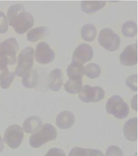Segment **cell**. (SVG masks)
Here are the masks:
<instances>
[{
  "instance_id": "1",
  "label": "cell",
  "mask_w": 138,
  "mask_h": 156,
  "mask_svg": "<svg viewBox=\"0 0 138 156\" xmlns=\"http://www.w3.org/2000/svg\"><path fill=\"white\" fill-rule=\"evenodd\" d=\"M8 25L16 33L23 34L34 25V18L32 14L25 10L23 5L16 4L9 8L7 15Z\"/></svg>"
},
{
  "instance_id": "2",
  "label": "cell",
  "mask_w": 138,
  "mask_h": 156,
  "mask_svg": "<svg viewBox=\"0 0 138 156\" xmlns=\"http://www.w3.org/2000/svg\"><path fill=\"white\" fill-rule=\"evenodd\" d=\"M58 133L55 128L50 123H45L32 133L29 137V144L33 148H39L44 144L55 140Z\"/></svg>"
},
{
  "instance_id": "3",
  "label": "cell",
  "mask_w": 138,
  "mask_h": 156,
  "mask_svg": "<svg viewBox=\"0 0 138 156\" xmlns=\"http://www.w3.org/2000/svg\"><path fill=\"white\" fill-rule=\"evenodd\" d=\"M105 109L108 114L119 119L128 117L129 114V108L124 99L119 95H115L108 99Z\"/></svg>"
},
{
  "instance_id": "4",
  "label": "cell",
  "mask_w": 138,
  "mask_h": 156,
  "mask_svg": "<svg viewBox=\"0 0 138 156\" xmlns=\"http://www.w3.org/2000/svg\"><path fill=\"white\" fill-rule=\"evenodd\" d=\"M18 50V43L15 39L5 40L0 44V60L7 65L15 64Z\"/></svg>"
},
{
  "instance_id": "5",
  "label": "cell",
  "mask_w": 138,
  "mask_h": 156,
  "mask_svg": "<svg viewBox=\"0 0 138 156\" xmlns=\"http://www.w3.org/2000/svg\"><path fill=\"white\" fill-rule=\"evenodd\" d=\"M98 42L103 48L108 51H115L121 45V38L111 29H102L98 35Z\"/></svg>"
},
{
  "instance_id": "6",
  "label": "cell",
  "mask_w": 138,
  "mask_h": 156,
  "mask_svg": "<svg viewBox=\"0 0 138 156\" xmlns=\"http://www.w3.org/2000/svg\"><path fill=\"white\" fill-rule=\"evenodd\" d=\"M34 63V49L31 46H28L22 50L18 57V64L15 73L18 77L22 76L32 67Z\"/></svg>"
},
{
  "instance_id": "7",
  "label": "cell",
  "mask_w": 138,
  "mask_h": 156,
  "mask_svg": "<svg viewBox=\"0 0 138 156\" xmlns=\"http://www.w3.org/2000/svg\"><path fill=\"white\" fill-rule=\"evenodd\" d=\"M79 94L80 100L85 103L98 102L104 98V90L98 86L85 85L83 86Z\"/></svg>"
},
{
  "instance_id": "8",
  "label": "cell",
  "mask_w": 138,
  "mask_h": 156,
  "mask_svg": "<svg viewBox=\"0 0 138 156\" xmlns=\"http://www.w3.org/2000/svg\"><path fill=\"white\" fill-rule=\"evenodd\" d=\"M24 138L23 128L18 125H11L5 130L4 139L8 146L12 149H17L20 146Z\"/></svg>"
},
{
  "instance_id": "9",
  "label": "cell",
  "mask_w": 138,
  "mask_h": 156,
  "mask_svg": "<svg viewBox=\"0 0 138 156\" xmlns=\"http://www.w3.org/2000/svg\"><path fill=\"white\" fill-rule=\"evenodd\" d=\"M35 58L37 62L40 64H49L54 60L55 53L48 43L41 42L37 45Z\"/></svg>"
},
{
  "instance_id": "10",
  "label": "cell",
  "mask_w": 138,
  "mask_h": 156,
  "mask_svg": "<svg viewBox=\"0 0 138 156\" xmlns=\"http://www.w3.org/2000/svg\"><path fill=\"white\" fill-rule=\"evenodd\" d=\"M94 51L91 46L86 43L79 45L74 50L72 55V62L84 64L91 60Z\"/></svg>"
},
{
  "instance_id": "11",
  "label": "cell",
  "mask_w": 138,
  "mask_h": 156,
  "mask_svg": "<svg viewBox=\"0 0 138 156\" xmlns=\"http://www.w3.org/2000/svg\"><path fill=\"white\" fill-rule=\"evenodd\" d=\"M121 63L127 66L132 67L138 63V45L137 43L131 44L125 48L119 56Z\"/></svg>"
},
{
  "instance_id": "12",
  "label": "cell",
  "mask_w": 138,
  "mask_h": 156,
  "mask_svg": "<svg viewBox=\"0 0 138 156\" xmlns=\"http://www.w3.org/2000/svg\"><path fill=\"white\" fill-rule=\"evenodd\" d=\"M76 121L75 116L70 111H63L57 115L56 125L60 129L67 130L73 127Z\"/></svg>"
},
{
  "instance_id": "13",
  "label": "cell",
  "mask_w": 138,
  "mask_h": 156,
  "mask_svg": "<svg viewBox=\"0 0 138 156\" xmlns=\"http://www.w3.org/2000/svg\"><path fill=\"white\" fill-rule=\"evenodd\" d=\"M123 133L126 140L131 142L138 140V118H133L126 121L123 127Z\"/></svg>"
},
{
  "instance_id": "14",
  "label": "cell",
  "mask_w": 138,
  "mask_h": 156,
  "mask_svg": "<svg viewBox=\"0 0 138 156\" xmlns=\"http://www.w3.org/2000/svg\"><path fill=\"white\" fill-rule=\"evenodd\" d=\"M64 75L59 69L51 71L48 76V85L51 91H58L64 83Z\"/></svg>"
},
{
  "instance_id": "15",
  "label": "cell",
  "mask_w": 138,
  "mask_h": 156,
  "mask_svg": "<svg viewBox=\"0 0 138 156\" xmlns=\"http://www.w3.org/2000/svg\"><path fill=\"white\" fill-rule=\"evenodd\" d=\"M106 4V1H83L80 5L84 12L92 14L105 7Z\"/></svg>"
},
{
  "instance_id": "16",
  "label": "cell",
  "mask_w": 138,
  "mask_h": 156,
  "mask_svg": "<svg viewBox=\"0 0 138 156\" xmlns=\"http://www.w3.org/2000/svg\"><path fill=\"white\" fill-rule=\"evenodd\" d=\"M42 125V121L37 116H31L26 119L23 124V130L27 133H34Z\"/></svg>"
},
{
  "instance_id": "17",
  "label": "cell",
  "mask_w": 138,
  "mask_h": 156,
  "mask_svg": "<svg viewBox=\"0 0 138 156\" xmlns=\"http://www.w3.org/2000/svg\"><path fill=\"white\" fill-rule=\"evenodd\" d=\"M84 65L72 62L67 69V76L73 80H81L84 76Z\"/></svg>"
},
{
  "instance_id": "18",
  "label": "cell",
  "mask_w": 138,
  "mask_h": 156,
  "mask_svg": "<svg viewBox=\"0 0 138 156\" xmlns=\"http://www.w3.org/2000/svg\"><path fill=\"white\" fill-rule=\"evenodd\" d=\"M22 84L27 88H33L38 84L39 74L36 70H29L22 76Z\"/></svg>"
},
{
  "instance_id": "19",
  "label": "cell",
  "mask_w": 138,
  "mask_h": 156,
  "mask_svg": "<svg viewBox=\"0 0 138 156\" xmlns=\"http://www.w3.org/2000/svg\"><path fill=\"white\" fill-rule=\"evenodd\" d=\"M48 34V29L46 27H39L30 30L27 33V37L30 42H37L45 38Z\"/></svg>"
},
{
  "instance_id": "20",
  "label": "cell",
  "mask_w": 138,
  "mask_h": 156,
  "mask_svg": "<svg viewBox=\"0 0 138 156\" xmlns=\"http://www.w3.org/2000/svg\"><path fill=\"white\" fill-rule=\"evenodd\" d=\"M81 37L87 42L93 41L97 35V29L94 25L87 23L84 25L81 30Z\"/></svg>"
},
{
  "instance_id": "21",
  "label": "cell",
  "mask_w": 138,
  "mask_h": 156,
  "mask_svg": "<svg viewBox=\"0 0 138 156\" xmlns=\"http://www.w3.org/2000/svg\"><path fill=\"white\" fill-rule=\"evenodd\" d=\"M83 87V81L82 80H73L69 79L64 85V88L65 92L70 94H76L80 92L81 89Z\"/></svg>"
},
{
  "instance_id": "22",
  "label": "cell",
  "mask_w": 138,
  "mask_h": 156,
  "mask_svg": "<svg viewBox=\"0 0 138 156\" xmlns=\"http://www.w3.org/2000/svg\"><path fill=\"white\" fill-rule=\"evenodd\" d=\"M137 25L133 21L125 22L122 26V33L125 36L132 37L137 34Z\"/></svg>"
},
{
  "instance_id": "23",
  "label": "cell",
  "mask_w": 138,
  "mask_h": 156,
  "mask_svg": "<svg viewBox=\"0 0 138 156\" xmlns=\"http://www.w3.org/2000/svg\"><path fill=\"white\" fill-rule=\"evenodd\" d=\"M101 73V69L100 66L95 63L88 64L84 68V75L90 78H97Z\"/></svg>"
},
{
  "instance_id": "24",
  "label": "cell",
  "mask_w": 138,
  "mask_h": 156,
  "mask_svg": "<svg viewBox=\"0 0 138 156\" xmlns=\"http://www.w3.org/2000/svg\"><path fill=\"white\" fill-rule=\"evenodd\" d=\"M15 74L14 72L8 71L7 74L0 80V86L3 89H7L12 84L14 80Z\"/></svg>"
},
{
  "instance_id": "25",
  "label": "cell",
  "mask_w": 138,
  "mask_h": 156,
  "mask_svg": "<svg viewBox=\"0 0 138 156\" xmlns=\"http://www.w3.org/2000/svg\"><path fill=\"white\" fill-rule=\"evenodd\" d=\"M126 84L132 91L136 92L138 91V74H134L128 76L125 80Z\"/></svg>"
},
{
  "instance_id": "26",
  "label": "cell",
  "mask_w": 138,
  "mask_h": 156,
  "mask_svg": "<svg viewBox=\"0 0 138 156\" xmlns=\"http://www.w3.org/2000/svg\"><path fill=\"white\" fill-rule=\"evenodd\" d=\"M105 156H124V151L118 146L111 145L107 149Z\"/></svg>"
},
{
  "instance_id": "27",
  "label": "cell",
  "mask_w": 138,
  "mask_h": 156,
  "mask_svg": "<svg viewBox=\"0 0 138 156\" xmlns=\"http://www.w3.org/2000/svg\"><path fill=\"white\" fill-rule=\"evenodd\" d=\"M89 149L74 147L70 151L68 156H88Z\"/></svg>"
},
{
  "instance_id": "28",
  "label": "cell",
  "mask_w": 138,
  "mask_h": 156,
  "mask_svg": "<svg viewBox=\"0 0 138 156\" xmlns=\"http://www.w3.org/2000/svg\"><path fill=\"white\" fill-rule=\"evenodd\" d=\"M8 29V22L5 14L0 11V34H5Z\"/></svg>"
},
{
  "instance_id": "29",
  "label": "cell",
  "mask_w": 138,
  "mask_h": 156,
  "mask_svg": "<svg viewBox=\"0 0 138 156\" xmlns=\"http://www.w3.org/2000/svg\"><path fill=\"white\" fill-rule=\"evenodd\" d=\"M44 156H66V154L62 149L53 147L49 149Z\"/></svg>"
},
{
  "instance_id": "30",
  "label": "cell",
  "mask_w": 138,
  "mask_h": 156,
  "mask_svg": "<svg viewBox=\"0 0 138 156\" xmlns=\"http://www.w3.org/2000/svg\"><path fill=\"white\" fill-rule=\"evenodd\" d=\"M8 71L7 65L0 60V80L7 74Z\"/></svg>"
},
{
  "instance_id": "31",
  "label": "cell",
  "mask_w": 138,
  "mask_h": 156,
  "mask_svg": "<svg viewBox=\"0 0 138 156\" xmlns=\"http://www.w3.org/2000/svg\"><path fill=\"white\" fill-rule=\"evenodd\" d=\"M88 156H105L103 152L98 149H89Z\"/></svg>"
},
{
  "instance_id": "32",
  "label": "cell",
  "mask_w": 138,
  "mask_h": 156,
  "mask_svg": "<svg viewBox=\"0 0 138 156\" xmlns=\"http://www.w3.org/2000/svg\"><path fill=\"white\" fill-rule=\"evenodd\" d=\"M131 107L134 111H138V95H135L131 99Z\"/></svg>"
},
{
  "instance_id": "33",
  "label": "cell",
  "mask_w": 138,
  "mask_h": 156,
  "mask_svg": "<svg viewBox=\"0 0 138 156\" xmlns=\"http://www.w3.org/2000/svg\"><path fill=\"white\" fill-rule=\"evenodd\" d=\"M3 149H4V142L1 136H0V153L2 152Z\"/></svg>"
}]
</instances>
